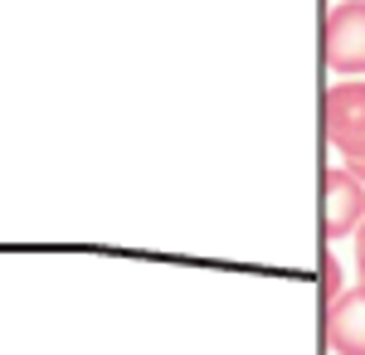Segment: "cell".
I'll return each mask as SVG.
<instances>
[{"label": "cell", "instance_id": "obj_6", "mask_svg": "<svg viewBox=\"0 0 365 355\" xmlns=\"http://www.w3.org/2000/svg\"><path fill=\"white\" fill-rule=\"evenodd\" d=\"M356 273L365 282V219H361V229H356Z\"/></svg>", "mask_w": 365, "mask_h": 355}, {"label": "cell", "instance_id": "obj_2", "mask_svg": "<svg viewBox=\"0 0 365 355\" xmlns=\"http://www.w3.org/2000/svg\"><path fill=\"white\" fill-rule=\"evenodd\" d=\"M322 54L327 68L341 78H361L365 73V0H341L327 15L322 29Z\"/></svg>", "mask_w": 365, "mask_h": 355}, {"label": "cell", "instance_id": "obj_5", "mask_svg": "<svg viewBox=\"0 0 365 355\" xmlns=\"http://www.w3.org/2000/svg\"><path fill=\"white\" fill-rule=\"evenodd\" d=\"M346 292V277H341V258H331V253H322V302L331 307V302Z\"/></svg>", "mask_w": 365, "mask_h": 355}, {"label": "cell", "instance_id": "obj_3", "mask_svg": "<svg viewBox=\"0 0 365 355\" xmlns=\"http://www.w3.org/2000/svg\"><path fill=\"white\" fill-rule=\"evenodd\" d=\"M365 219V180L351 175L346 165H331L322 175V234L336 244V239H356Z\"/></svg>", "mask_w": 365, "mask_h": 355}, {"label": "cell", "instance_id": "obj_1", "mask_svg": "<svg viewBox=\"0 0 365 355\" xmlns=\"http://www.w3.org/2000/svg\"><path fill=\"white\" fill-rule=\"evenodd\" d=\"M322 122H327V141L336 146L341 165L365 180V78H341L327 93Z\"/></svg>", "mask_w": 365, "mask_h": 355}, {"label": "cell", "instance_id": "obj_4", "mask_svg": "<svg viewBox=\"0 0 365 355\" xmlns=\"http://www.w3.org/2000/svg\"><path fill=\"white\" fill-rule=\"evenodd\" d=\"M327 346L336 355H365V282L327 307Z\"/></svg>", "mask_w": 365, "mask_h": 355}]
</instances>
